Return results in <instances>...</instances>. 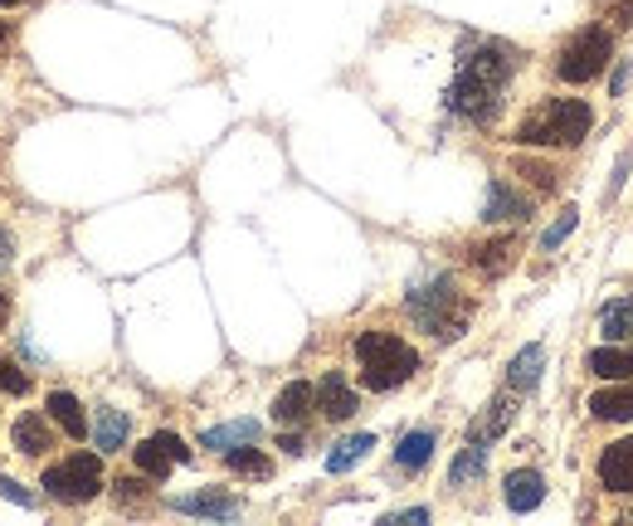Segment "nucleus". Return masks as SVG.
I'll list each match as a JSON object with an SVG mask.
<instances>
[{"mask_svg":"<svg viewBox=\"0 0 633 526\" xmlns=\"http://www.w3.org/2000/svg\"><path fill=\"white\" fill-rule=\"evenodd\" d=\"M10 439H15V448H20V454L24 458H40V454H49V448H54V434H49V420H44V414H20V420H15V434H10Z\"/></svg>","mask_w":633,"mask_h":526,"instance_id":"15","label":"nucleus"},{"mask_svg":"<svg viewBox=\"0 0 633 526\" xmlns=\"http://www.w3.org/2000/svg\"><path fill=\"white\" fill-rule=\"evenodd\" d=\"M594 127V113L584 97H551L517 127L521 146H575Z\"/></svg>","mask_w":633,"mask_h":526,"instance_id":"4","label":"nucleus"},{"mask_svg":"<svg viewBox=\"0 0 633 526\" xmlns=\"http://www.w3.org/2000/svg\"><path fill=\"white\" fill-rule=\"evenodd\" d=\"M0 390H10V395H24V390H30V375H24L10 357H0Z\"/></svg>","mask_w":633,"mask_h":526,"instance_id":"30","label":"nucleus"},{"mask_svg":"<svg viewBox=\"0 0 633 526\" xmlns=\"http://www.w3.org/2000/svg\"><path fill=\"white\" fill-rule=\"evenodd\" d=\"M511 420H517V400L502 395V400H492V405H487V414H478V420L468 424V439H473V444H492L497 434H507Z\"/></svg>","mask_w":633,"mask_h":526,"instance_id":"14","label":"nucleus"},{"mask_svg":"<svg viewBox=\"0 0 633 526\" xmlns=\"http://www.w3.org/2000/svg\"><path fill=\"white\" fill-rule=\"evenodd\" d=\"M405 312H409L429 337H438V341L463 337V327H468V317H473V308L458 298V283H454L448 274L419 278V283L405 292Z\"/></svg>","mask_w":633,"mask_h":526,"instance_id":"2","label":"nucleus"},{"mask_svg":"<svg viewBox=\"0 0 633 526\" xmlns=\"http://www.w3.org/2000/svg\"><path fill=\"white\" fill-rule=\"evenodd\" d=\"M502 497L511 512H531V507H541V497H546V478L536 468H517V473H507Z\"/></svg>","mask_w":633,"mask_h":526,"instance_id":"12","label":"nucleus"},{"mask_svg":"<svg viewBox=\"0 0 633 526\" xmlns=\"http://www.w3.org/2000/svg\"><path fill=\"white\" fill-rule=\"evenodd\" d=\"M584 365H590L600 381H629V375H633V347L624 351L619 341H609V347L590 351V357H584Z\"/></svg>","mask_w":633,"mask_h":526,"instance_id":"17","label":"nucleus"},{"mask_svg":"<svg viewBox=\"0 0 633 526\" xmlns=\"http://www.w3.org/2000/svg\"><path fill=\"white\" fill-rule=\"evenodd\" d=\"M312 405L322 410L326 420H351V414L361 410V400H356V390L341 381V371H326L322 385H316V400H312Z\"/></svg>","mask_w":633,"mask_h":526,"instance_id":"10","label":"nucleus"},{"mask_svg":"<svg viewBox=\"0 0 633 526\" xmlns=\"http://www.w3.org/2000/svg\"><path fill=\"white\" fill-rule=\"evenodd\" d=\"M176 463H190V448H186V439H176V434H152L146 444L137 448V468L146 473V478H166Z\"/></svg>","mask_w":633,"mask_h":526,"instance_id":"7","label":"nucleus"},{"mask_svg":"<svg viewBox=\"0 0 633 526\" xmlns=\"http://www.w3.org/2000/svg\"><path fill=\"white\" fill-rule=\"evenodd\" d=\"M434 444H438V439H434V430H414V434H405V439H399V448H395V463H399V468H405V473H419L424 463L434 458Z\"/></svg>","mask_w":633,"mask_h":526,"instance_id":"23","label":"nucleus"},{"mask_svg":"<svg viewBox=\"0 0 633 526\" xmlns=\"http://www.w3.org/2000/svg\"><path fill=\"white\" fill-rule=\"evenodd\" d=\"M609 59H614V34H609L604 24H584L580 34H570V40L560 44L556 73L565 83H590V79H600L604 73Z\"/></svg>","mask_w":633,"mask_h":526,"instance_id":"5","label":"nucleus"},{"mask_svg":"<svg viewBox=\"0 0 633 526\" xmlns=\"http://www.w3.org/2000/svg\"><path fill=\"white\" fill-rule=\"evenodd\" d=\"M517 176H527V181H531V186L541 190V195H551V190L560 186V181H556V166L531 162V156H521V162H517Z\"/></svg>","mask_w":633,"mask_h":526,"instance_id":"28","label":"nucleus"},{"mask_svg":"<svg viewBox=\"0 0 633 526\" xmlns=\"http://www.w3.org/2000/svg\"><path fill=\"white\" fill-rule=\"evenodd\" d=\"M600 332H604V341H629L633 337V298L609 302L604 317H600Z\"/></svg>","mask_w":633,"mask_h":526,"instance_id":"27","label":"nucleus"},{"mask_svg":"<svg viewBox=\"0 0 633 526\" xmlns=\"http://www.w3.org/2000/svg\"><path fill=\"white\" fill-rule=\"evenodd\" d=\"M170 507L186 512V517H215V522L239 517V497H225V493H190V497H176Z\"/></svg>","mask_w":633,"mask_h":526,"instance_id":"16","label":"nucleus"},{"mask_svg":"<svg viewBox=\"0 0 633 526\" xmlns=\"http://www.w3.org/2000/svg\"><path fill=\"white\" fill-rule=\"evenodd\" d=\"M356 361H361V385L375 390V395L399 390L414 371H419V351L395 332H361L356 337Z\"/></svg>","mask_w":633,"mask_h":526,"instance_id":"3","label":"nucleus"},{"mask_svg":"<svg viewBox=\"0 0 633 526\" xmlns=\"http://www.w3.org/2000/svg\"><path fill=\"white\" fill-rule=\"evenodd\" d=\"M600 487L604 493H633V439H619L600 454Z\"/></svg>","mask_w":633,"mask_h":526,"instance_id":"9","label":"nucleus"},{"mask_svg":"<svg viewBox=\"0 0 633 526\" xmlns=\"http://www.w3.org/2000/svg\"><path fill=\"white\" fill-rule=\"evenodd\" d=\"M482 219H487V225H527V219H531V200L511 190L507 181H492V186H487Z\"/></svg>","mask_w":633,"mask_h":526,"instance_id":"8","label":"nucleus"},{"mask_svg":"<svg viewBox=\"0 0 633 526\" xmlns=\"http://www.w3.org/2000/svg\"><path fill=\"white\" fill-rule=\"evenodd\" d=\"M312 400H316V390L308 381H292L278 390V400H273V420L278 424H302V414L312 410Z\"/></svg>","mask_w":633,"mask_h":526,"instance_id":"19","label":"nucleus"},{"mask_svg":"<svg viewBox=\"0 0 633 526\" xmlns=\"http://www.w3.org/2000/svg\"><path fill=\"white\" fill-rule=\"evenodd\" d=\"M225 463H229V473H239V478H268V473H273V463H268L253 444L225 448Z\"/></svg>","mask_w":633,"mask_h":526,"instance_id":"25","label":"nucleus"},{"mask_svg":"<svg viewBox=\"0 0 633 526\" xmlns=\"http://www.w3.org/2000/svg\"><path fill=\"white\" fill-rule=\"evenodd\" d=\"M371 448H375V434H346L332 454H326V473H351Z\"/></svg>","mask_w":633,"mask_h":526,"instance_id":"24","label":"nucleus"},{"mask_svg":"<svg viewBox=\"0 0 633 526\" xmlns=\"http://www.w3.org/2000/svg\"><path fill=\"white\" fill-rule=\"evenodd\" d=\"M511 259H517V235H502V239H487L478 244V249L468 254V264L478 268L482 278H497V274H507Z\"/></svg>","mask_w":633,"mask_h":526,"instance_id":"13","label":"nucleus"},{"mask_svg":"<svg viewBox=\"0 0 633 526\" xmlns=\"http://www.w3.org/2000/svg\"><path fill=\"white\" fill-rule=\"evenodd\" d=\"M541 365H546L541 347H521L517 357H511V365H507V390H511V395H521V390H531L536 381H541Z\"/></svg>","mask_w":633,"mask_h":526,"instance_id":"21","label":"nucleus"},{"mask_svg":"<svg viewBox=\"0 0 633 526\" xmlns=\"http://www.w3.org/2000/svg\"><path fill=\"white\" fill-rule=\"evenodd\" d=\"M44 410H49V420H54L69 439H89V420H83V405L69 395V390H54Z\"/></svg>","mask_w":633,"mask_h":526,"instance_id":"20","label":"nucleus"},{"mask_svg":"<svg viewBox=\"0 0 633 526\" xmlns=\"http://www.w3.org/2000/svg\"><path fill=\"white\" fill-rule=\"evenodd\" d=\"M127 434H132V420L122 410H103V414H97V424H93L97 454H117V448L127 444Z\"/></svg>","mask_w":633,"mask_h":526,"instance_id":"22","label":"nucleus"},{"mask_svg":"<svg viewBox=\"0 0 633 526\" xmlns=\"http://www.w3.org/2000/svg\"><path fill=\"white\" fill-rule=\"evenodd\" d=\"M263 430H259V420H229V424H215V430H205L200 434V448H239V444H253Z\"/></svg>","mask_w":633,"mask_h":526,"instance_id":"18","label":"nucleus"},{"mask_svg":"<svg viewBox=\"0 0 633 526\" xmlns=\"http://www.w3.org/2000/svg\"><path fill=\"white\" fill-rule=\"evenodd\" d=\"M487 473V444H473L468 439V448L454 458V468H448V483L463 487V483H473V478H482Z\"/></svg>","mask_w":633,"mask_h":526,"instance_id":"26","label":"nucleus"},{"mask_svg":"<svg viewBox=\"0 0 633 526\" xmlns=\"http://www.w3.org/2000/svg\"><path fill=\"white\" fill-rule=\"evenodd\" d=\"M10 322V292H0V327Z\"/></svg>","mask_w":633,"mask_h":526,"instance_id":"37","label":"nucleus"},{"mask_svg":"<svg viewBox=\"0 0 633 526\" xmlns=\"http://www.w3.org/2000/svg\"><path fill=\"white\" fill-rule=\"evenodd\" d=\"M10 264H15V235H10V229H0V274H6Z\"/></svg>","mask_w":633,"mask_h":526,"instance_id":"31","label":"nucleus"},{"mask_svg":"<svg viewBox=\"0 0 633 526\" xmlns=\"http://www.w3.org/2000/svg\"><path fill=\"white\" fill-rule=\"evenodd\" d=\"M0 6H20V0H0Z\"/></svg>","mask_w":633,"mask_h":526,"instance_id":"39","label":"nucleus"},{"mask_svg":"<svg viewBox=\"0 0 633 526\" xmlns=\"http://www.w3.org/2000/svg\"><path fill=\"white\" fill-rule=\"evenodd\" d=\"M278 448H283V454H292V458H298V454H308V444H302V434H283V439H278Z\"/></svg>","mask_w":633,"mask_h":526,"instance_id":"33","label":"nucleus"},{"mask_svg":"<svg viewBox=\"0 0 633 526\" xmlns=\"http://www.w3.org/2000/svg\"><path fill=\"white\" fill-rule=\"evenodd\" d=\"M6 34H10V30H6V20H0V44H6Z\"/></svg>","mask_w":633,"mask_h":526,"instance_id":"38","label":"nucleus"},{"mask_svg":"<svg viewBox=\"0 0 633 526\" xmlns=\"http://www.w3.org/2000/svg\"><path fill=\"white\" fill-rule=\"evenodd\" d=\"M395 522H429V512H424V507H409V512H399Z\"/></svg>","mask_w":633,"mask_h":526,"instance_id":"36","label":"nucleus"},{"mask_svg":"<svg viewBox=\"0 0 633 526\" xmlns=\"http://www.w3.org/2000/svg\"><path fill=\"white\" fill-rule=\"evenodd\" d=\"M0 493H6V497H10V503H20V507H30V503H34V497H30V493H24V487H20V483H10V478H0Z\"/></svg>","mask_w":633,"mask_h":526,"instance_id":"32","label":"nucleus"},{"mask_svg":"<svg viewBox=\"0 0 633 526\" xmlns=\"http://www.w3.org/2000/svg\"><path fill=\"white\" fill-rule=\"evenodd\" d=\"M590 414L604 424H629L633 420V381H614L609 390L590 400Z\"/></svg>","mask_w":633,"mask_h":526,"instance_id":"11","label":"nucleus"},{"mask_svg":"<svg viewBox=\"0 0 633 526\" xmlns=\"http://www.w3.org/2000/svg\"><path fill=\"white\" fill-rule=\"evenodd\" d=\"M117 497H122V503H132V497H142V483H137V478H122V483H117Z\"/></svg>","mask_w":633,"mask_h":526,"instance_id":"35","label":"nucleus"},{"mask_svg":"<svg viewBox=\"0 0 633 526\" xmlns=\"http://www.w3.org/2000/svg\"><path fill=\"white\" fill-rule=\"evenodd\" d=\"M575 225H580V210H565V215H560L556 225H551V229H546V235H541V249H546V254H551V249H560V244L570 239V229H575Z\"/></svg>","mask_w":633,"mask_h":526,"instance_id":"29","label":"nucleus"},{"mask_svg":"<svg viewBox=\"0 0 633 526\" xmlns=\"http://www.w3.org/2000/svg\"><path fill=\"white\" fill-rule=\"evenodd\" d=\"M511 73H517V54H511L507 44H497V40L468 44L458 54L454 83H448V93H444L448 113H458V117L487 127V122L502 113V93H507Z\"/></svg>","mask_w":633,"mask_h":526,"instance_id":"1","label":"nucleus"},{"mask_svg":"<svg viewBox=\"0 0 633 526\" xmlns=\"http://www.w3.org/2000/svg\"><path fill=\"white\" fill-rule=\"evenodd\" d=\"M624 89H629V59H624V64H619V73H614V79H609V93H614V97L624 93Z\"/></svg>","mask_w":633,"mask_h":526,"instance_id":"34","label":"nucleus"},{"mask_svg":"<svg viewBox=\"0 0 633 526\" xmlns=\"http://www.w3.org/2000/svg\"><path fill=\"white\" fill-rule=\"evenodd\" d=\"M44 493L54 497V503H93L97 493H103V458L97 454H73L64 463H49L44 468Z\"/></svg>","mask_w":633,"mask_h":526,"instance_id":"6","label":"nucleus"}]
</instances>
